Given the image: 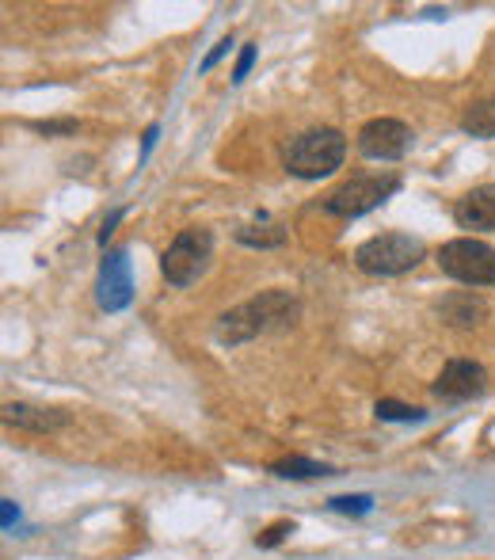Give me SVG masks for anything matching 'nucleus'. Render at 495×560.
<instances>
[{"label": "nucleus", "mask_w": 495, "mask_h": 560, "mask_svg": "<svg viewBox=\"0 0 495 560\" xmlns=\"http://www.w3.org/2000/svg\"><path fill=\"white\" fill-rule=\"evenodd\" d=\"M251 61H256V46H245V54H240V61H237V69H233V81H245V73L251 69Z\"/></svg>", "instance_id": "nucleus-20"}, {"label": "nucleus", "mask_w": 495, "mask_h": 560, "mask_svg": "<svg viewBox=\"0 0 495 560\" xmlns=\"http://www.w3.org/2000/svg\"><path fill=\"white\" fill-rule=\"evenodd\" d=\"M484 389H488V370L473 359H450L431 385L438 405H465V400L484 397Z\"/></svg>", "instance_id": "nucleus-7"}, {"label": "nucleus", "mask_w": 495, "mask_h": 560, "mask_svg": "<svg viewBox=\"0 0 495 560\" xmlns=\"http://www.w3.org/2000/svg\"><path fill=\"white\" fill-rule=\"evenodd\" d=\"M435 264L446 279L465 282V287H495V248L476 236H458L446 241L435 252Z\"/></svg>", "instance_id": "nucleus-4"}, {"label": "nucleus", "mask_w": 495, "mask_h": 560, "mask_svg": "<svg viewBox=\"0 0 495 560\" xmlns=\"http://www.w3.org/2000/svg\"><path fill=\"white\" fill-rule=\"evenodd\" d=\"M302 313V302H297L290 290H263V294L248 298V302L233 305L229 313H222L217 320V339L229 347L248 343V339L271 332V328H290Z\"/></svg>", "instance_id": "nucleus-1"}, {"label": "nucleus", "mask_w": 495, "mask_h": 560, "mask_svg": "<svg viewBox=\"0 0 495 560\" xmlns=\"http://www.w3.org/2000/svg\"><path fill=\"white\" fill-rule=\"evenodd\" d=\"M412 149V130L400 118H370L358 130V153L366 161H400Z\"/></svg>", "instance_id": "nucleus-8"}, {"label": "nucleus", "mask_w": 495, "mask_h": 560, "mask_svg": "<svg viewBox=\"0 0 495 560\" xmlns=\"http://www.w3.org/2000/svg\"><path fill=\"white\" fill-rule=\"evenodd\" d=\"M229 46H233V43H229V38H222V43H217V46H214V54H210V58H207V61H202V69H210V66H214V61H217V58H222V54H225V50H229Z\"/></svg>", "instance_id": "nucleus-21"}, {"label": "nucleus", "mask_w": 495, "mask_h": 560, "mask_svg": "<svg viewBox=\"0 0 495 560\" xmlns=\"http://www.w3.org/2000/svg\"><path fill=\"white\" fill-rule=\"evenodd\" d=\"M438 317H443V325H450V328H476L484 317H488V302H484L481 294L461 290V294H450L438 302Z\"/></svg>", "instance_id": "nucleus-12"}, {"label": "nucleus", "mask_w": 495, "mask_h": 560, "mask_svg": "<svg viewBox=\"0 0 495 560\" xmlns=\"http://www.w3.org/2000/svg\"><path fill=\"white\" fill-rule=\"evenodd\" d=\"M397 191H400V179L392 176V172H385V176H355L335 187L320 207H325V214H335V218H363Z\"/></svg>", "instance_id": "nucleus-6"}, {"label": "nucleus", "mask_w": 495, "mask_h": 560, "mask_svg": "<svg viewBox=\"0 0 495 560\" xmlns=\"http://www.w3.org/2000/svg\"><path fill=\"white\" fill-rule=\"evenodd\" d=\"M427 256L420 236L412 233H377L370 241H363L355 248V267L374 279H397L420 267V259Z\"/></svg>", "instance_id": "nucleus-3"}, {"label": "nucleus", "mask_w": 495, "mask_h": 560, "mask_svg": "<svg viewBox=\"0 0 495 560\" xmlns=\"http://www.w3.org/2000/svg\"><path fill=\"white\" fill-rule=\"evenodd\" d=\"M335 511H355V515H366V511L374 508L370 495H340V500H332Z\"/></svg>", "instance_id": "nucleus-17"}, {"label": "nucleus", "mask_w": 495, "mask_h": 560, "mask_svg": "<svg viewBox=\"0 0 495 560\" xmlns=\"http://www.w3.org/2000/svg\"><path fill=\"white\" fill-rule=\"evenodd\" d=\"M96 302L107 313H122L133 302V275H130V252L126 248L107 252L104 264H99Z\"/></svg>", "instance_id": "nucleus-9"}, {"label": "nucleus", "mask_w": 495, "mask_h": 560, "mask_svg": "<svg viewBox=\"0 0 495 560\" xmlns=\"http://www.w3.org/2000/svg\"><path fill=\"white\" fill-rule=\"evenodd\" d=\"M237 241L251 244V248H274V244L286 241V229H282V225H267V229L245 225V229H237Z\"/></svg>", "instance_id": "nucleus-15"}, {"label": "nucleus", "mask_w": 495, "mask_h": 560, "mask_svg": "<svg viewBox=\"0 0 495 560\" xmlns=\"http://www.w3.org/2000/svg\"><path fill=\"white\" fill-rule=\"evenodd\" d=\"M4 423L20 431H35V435H54V431L69 428V412L61 408H38V405H4Z\"/></svg>", "instance_id": "nucleus-10"}, {"label": "nucleus", "mask_w": 495, "mask_h": 560, "mask_svg": "<svg viewBox=\"0 0 495 560\" xmlns=\"http://www.w3.org/2000/svg\"><path fill=\"white\" fill-rule=\"evenodd\" d=\"M35 130H43V133H76V118H54V122H38Z\"/></svg>", "instance_id": "nucleus-19"}, {"label": "nucleus", "mask_w": 495, "mask_h": 560, "mask_svg": "<svg viewBox=\"0 0 495 560\" xmlns=\"http://www.w3.org/2000/svg\"><path fill=\"white\" fill-rule=\"evenodd\" d=\"M453 222L461 229H495V184L473 187L453 207Z\"/></svg>", "instance_id": "nucleus-11"}, {"label": "nucleus", "mask_w": 495, "mask_h": 560, "mask_svg": "<svg viewBox=\"0 0 495 560\" xmlns=\"http://www.w3.org/2000/svg\"><path fill=\"white\" fill-rule=\"evenodd\" d=\"M214 256V233L202 225H191L184 233H176V241L168 244V252L161 256V275L168 279V287H191L202 271L210 267Z\"/></svg>", "instance_id": "nucleus-5"}, {"label": "nucleus", "mask_w": 495, "mask_h": 560, "mask_svg": "<svg viewBox=\"0 0 495 560\" xmlns=\"http://www.w3.org/2000/svg\"><path fill=\"white\" fill-rule=\"evenodd\" d=\"M461 130L473 133V138H495V96L473 104L461 115Z\"/></svg>", "instance_id": "nucleus-13"}, {"label": "nucleus", "mask_w": 495, "mask_h": 560, "mask_svg": "<svg viewBox=\"0 0 495 560\" xmlns=\"http://www.w3.org/2000/svg\"><path fill=\"white\" fill-rule=\"evenodd\" d=\"M377 420H400V423H420V420H427V412L423 408H415V405H400V400H377Z\"/></svg>", "instance_id": "nucleus-16"}, {"label": "nucleus", "mask_w": 495, "mask_h": 560, "mask_svg": "<svg viewBox=\"0 0 495 560\" xmlns=\"http://www.w3.org/2000/svg\"><path fill=\"white\" fill-rule=\"evenodd\" d=\"M290 530H294V526H290V523H274L271 530H263V534H259V538H256V546H259V549H271V546H279V541L286 538Z\"/></svg>", "instance_id": "nucleus-18"}, {"label": "nucleus", "mask_w": 495, "mask_h": 560, "mask_svg": "<svg viewBox=\"0 0 495 560\" xmlns=\"http://www.w3.org/2000/svg\"><path fill=\"white\" fill-rule=\"evenodd\" d=\"M347 156V138L335 126H313L282 145V168L297 179L332 176Z\"/></svg>", "instance_id": "nucleus-2"}, {"label": "nucleus", "mask_w": 495, "mask_h": 560, "mask_svg": "<svg viewBox=\"0 0 495 560\" xmlns=\"http://www.w3.org/2000/svg\"><path fill=\"white\" fill-rule=\"evenodd\" d=\"M271 472L286 480H309V477H332V465L309 462V457H286V462H274Z\"/></svg>", "instance_id": "nucleus-14"}]
</instances>
